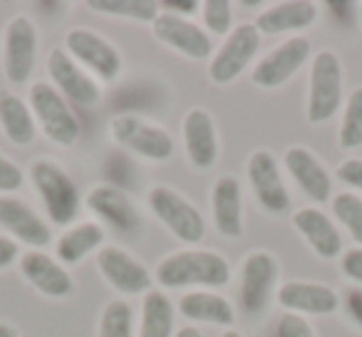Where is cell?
Returning <instances> with one entry per match:
<instances>
[{"label":"cell","instance_id":"cell-1","mask_svg":"<svg viewBox=\"0 0 362 337\" xmlns=\"http://www.w3.org/2000/svg\"><path fill=\"white\" fill-rule=\"evenodd\" d=\"M156 280L164 288H221L231 280V268L214 251H179L156 266Z\"/></svg>","mask_w":362,"mask_h":337},{"label":"cell","instance_id":"cell-2","mask_svg":"<svg viewBox=\"0 0 362 337\" xmlns=\"http://www.w3.org/2000/svg\"><path fill=\"white\" fill-rule=\"evenodd\" d=\"M30 179L45 213L55 226H70L80 211V194L62 166L50 159H37L30 166Z\"/></svg>","mask_w":362,"mask_h":337},{"label":"cell","instance_id":"cell-3","mask_svg":"<svg viewBox=\"0 0 362 337\" xmlns=\"http://www.w3.org/2000/svg\"><path fill=\"white\" fill-rule=\"evenodd\" d=\"M342 105V65L335 52L322 50L313 57L308 82V122L322 124L332 119Z\"/></svg>","mask_w":362,"mask_h":337},{"label":"cell","instance_id":"cell-4","mask_svg":"<svg viewBox=\"0 0 362 337\" xmlns=\"http://www.w3.org/2000/svg\"><path fill=\"white\" fill-rule=\"evenodd\" d=\"M30 110L35 119L40 122L42 131L55 144L70 146L80 139V122L75 112L67 107L65 97L47 82H35L30 87Z\"/></svg>","mask_w":362,"mask_h":337},{"label":"cell","instance_id":"cell-5","mask_svg":"<svg viewBox=\"0 0 362 337\" xmlns=\"http://www.w3.org/2000/svg\"><path fill=\"white\" fill-rule=\"evenodd\" d=\"M149 208L154 216L184 243H199L206 233L204 216L192 201L176 194L169 187H151L149 189Z\"/></svg>","mask_w":362,"mask_h":337},{"label":"cell","instance_id":"cell-6","mask_svg":"<svg viewBox=\"0 0 362 337\" xmlns=\"http://www.w3.org/2000/svg\"><path fill=\"white\" fill-rule=\"evenodd\" d=\"M110 134L119 146L149 161H166L174 154V139L161 126L149 124L136 114H117L110 122Z\"/></svg>","mask_w":362,"mask_h":337},{"label":"cell","instance_id":"cell-7","mask_svg":"<svg viewBox=\"0 0 362 337\" xmlns=\"http://www.w3.org/2000/svg\"><path fill=\"white\" fill-rule=\"evenodd\" d=\"M65 50L72 60L85 65L90 72H95L102 82H115L119 77L122 57L117 47L90 28H75V30L67 32Z\"/></svg>","mask_w":362,"mask_h":337},{"label":"cell","instance_id":"cell-8","mask_svg":"<svg viewBox=\"0 0 362 337\" xmlns=\"http://www.w3.org/2000/svg\"><path fill=\"white\" fill-rule=\"evenodd\" d=\"M258 47H261V32L256 30L253 23H243V25L233 28L228 32L226 42L221 45V50L211 57L209 65V77L216 85H228L233 82L256 57Z\"/></svg>","mask_w":362,"mask_h":337},{"label":"cell","instance_id":"cell-9","mask_svg":"<svg viewBox=\"0 0 362 337\" xmlns=\"http://www.w3.org/2000/svg\"><path fill=\"white\" fill-rule=\"evenodd\" d=\"M310 57V40L305 35H296L286 40L283 45L273 47L251 72L253 85L263 87V90H276V87L286 85Z\"/></svg>","mask_w":362,"mask_h":337},{"label":"cell","instance_id":"cell-10","mask_svg":"<svg viewBox=\"0 0 362 337\" xmlns=\"http://www.w3.org/2000/svg\"><path fill=\"white\" fill-rule=\"evenodd\" d=\"M37 32L30 18L18 16L11 20L3 45V72L11 85H23L35 67Z\"/></svg>","mask_w":362,"mask_h":337},{"label":"cell","instance_id":"cell-11","mask_svg":"<svg viewBox=\"0 0 362 337\" xmlns=\"http://www.w3.org/2000/svg\"><path fill=\"white\" fill-rule=\"evenodd\" d=\"M248 182H251L258 203L268 213H283L291 208V194L283 184L278 161L271 151L258 149L251 154V159H248Z\"/></svg>","mask_w":362,"mask_h":337},{"label":"cell","instance_id":"cell-12","mask_svg":"<svg viewBox=\"0 0 362 337\" xmlns=\"http://www.w3.org/2000/svg\"><path fill=\"white\" fill-rule=\"evenodd\" d=\"M47 72H50L52 82H55V90L62 97L72 100L80 107H95L100 102V85L67 55V50L55 47V50L47 55Z\"/></svg>","mask_w":362,"mask_h":337},{"label":"cell","instance_id":"cell-13","mask_svg":"<svg viewBox=\"0 0 362 337\" xmlns=\"http://www.w3.org/2000/svg\"><path fill=\"white\" fill-rule=\"evenodd\" d=\"M151 32L159 42L174 47L181 55L192 60H206L214 52V42L199 25H194L187 18H179L174 13H159L151 23Z\"/></svg>","mask_w":362,"mask_h":337},{"label":"cell","instance_id":"cell-14","mask_svg":"<svg viewBox=\"0 0 362 337\" xmlns=\"http://www.w3.org/2000/svg\"><path fill=\"white\" fill-rule=\"evenodd\" d=\"M278 280V261L268 251H253L243 261L241 271V305L246 312L266 310L273 285Z\"/></svg>","mask_w":362,"mask_h":337},{"label":"cell","instance_id":"cell-15","mask_svg":"<svg viewBox=\"0 0 362 337\" xmlns=\"http://www.w3.org/2000/svg\"><path fill=\"white\" fill-rule=\"evenodd\" d=\"M97 268L115 290L124 295H139L151 290V276L141 263L117 246H107L97 253Z\"/></svg>","mask_w":362,"mask_h":337},{"label":"cell","instance_id":"cell-16","mask_svg":"<svg viewBox=\"0 0 362 337\" xmlns=\"http://www.w3.org/2000/svg\"><path fill=\"white\" fill-rule=\"evenodd\" d=\"M286 172L293 177V182L300 187V191L308 199L317 203H325L332 194V179L322 161L305 146H291L283 156Z\"/></svg>","mask_w":362,"mask_h":337},{"label":"cell","instance_id":"cell-17","mask_svg":"<svg viewBox=\"0 0 362 337\" xmlns=\"http://www.w3.org/2000/svg\"><path fill=\"white\" fill-rule=\"evenodd\" d=\"M0 226L11 233L16 243L33 248H45L52 241L50 226L21 199L0 196Z\"/></svg>","mask_w":362,"mask_h":337},{"label":"cell","instance_id":"cell-18","mask_svg":"<svg viewBox=\"0 0 362 337\" xmlns=\"http://www.w3.org/2000/svg\"><path fill=\"white\" fill-rule=\"evenodd\" d=\"M85 206L107 226L122 233H134L141 226V216L132 199L117 187H95L85 199Z\"/></svg>","mask_w":362,"mask_h":337},{"label":"cell","instance_id":"cell-19","mask_svg":"<svg viewBox=\"0 0 362 337\" xmlns=\"http://www.w3.org/2000/svg\"><path fill=\"white\" fill-rule=\"evenodd\" d=\"M184 146H187L189 161L197 169H211L218 159V139H216V124L206 110H192L184 117Z\"/></svg>","mask_w":362,"mask_h":337},{"label":"cell","instance_id":"cell-20","mask_svg":"<svg viewBox=\"0 0 362 337\" xmlns=\"http://www.w3.org/2000/svg\"><path fill=\"white\" fill-rule=\"evenodd\" d=\"M278 300L296 315H303V312L305 315H330L340 305V297L330 285L300 280L283 283L281 290H278Z\"/></svg>","mask_w":362,"mask_h":337},{"label":"cell","instance_id":"cell-21","mask_svg":"<svg viewBox=\"0 0 362 337\" xmlns=\"http://www.w3.org/2000/svg\"><path fill=\"white\" fill-rule=\"evenodd\" d=\"M21 273L35 290L47 297H67L72 292V278L55 258L42 251H30L21 258Z\"/></svg>","mask_w":362,"mask_h":337},{"label":"cell","instance_id":"cell-22","mask_svg":"<svg viewBox=\"0 0 362 337\" xmlns=\"http://www.w3.org/2000/svg\"><path fill=\"white\" fill-rule=\"evenodd\" d=\"M293 226H296V231L310 243V248L320 258L330 261V258L340 256L342 236L335 228V223L322 211H317V208H313V206L300 208V211L293 213Z\"/></svg>","mask_w":362,"mask_h":337},{"label":"cell","instance_id":"cell-23","mask_svg":"<svg viewBox=\"0 0 362 337\" xmlns=\"http://www.w3.org/2000/svg\"><path fill=\"white\" fill-rule=\"evenodd\" d=\"M315 18L317 8L308 0H283V3H276L258 13L253 25L263 35H281V32L291 30H305L308 25L315 23Z\"/></svg>","mask_w":362,"mask_h":337},{"label":"cell","instance_id":"cell-24","mask_svg":"<svg viewBox=\"0 0 362 337\" xmlns=\"http://www.w3.org/2000/svg\"><path fill=\"white\" fill-rule=\"evenodd\" d=\"M211 208H214V223L218 233L226 238H238L243 233V199H241V184L233 177H221L214 184L211 191Z\"/></svg>","mask_w":362,"mask_h":337},{"label":"cell","instance_id":"cell-25","mask_svg":"<svg viewBox=\"0 0 362 337\" xmlns=\"http://www.w3.org/2000/svg\"><path fill=\"white\" fill-rule=\"evenodd\" d=\"M179 310L184 317L194 322H211V325H233L236 320V312L233 305L226 297L216 295V292H187V295L179 300Z\"/></svg>","mask_w":362,"mask_h":337},{"label":"cell","instance_id":"cell-26","mask_svg":"<svg viewBox=\"0 0 362 337\" xmlns=\"http://www.w3.org/2000/svg\"><path fill=\"white\" fill-rule=\"evenodd\" d=\"M0 126L18 146H25L35 139V119L30 107L13 92H0Z\"/></svg>","mask_w":362,"mask_h":337},{"label":"cell","instance_id":"cell-27","mask_svg":"<svg viewBox=\"0 0 362 337\" xmlns=\"http://www.w3.org/2000/svg\"><path fill=\"white\" fill-rule=\"evenodd\" d=\"M102 243H105V231H102L100 223L85 221L62 233L55 246V253L62 263L72 266V263H80L85 256H90L92 251H97Z\"/></svg>","mask_w":362,"mask_h":337},{"label":"cell","instance_id":"cell-28","mask_svg":"<svg viewBox=\"0 0 362 337\" xmlns=\"http://www.w3.org/2000/svg\"><path fill=\"white\" fill-rule=\"evenodd\" d=\"M174 332V305L161 290H149L141 302L139 337H171Z\"/></svg>","mask_w":362,"mask_h":337},{"label":"cell","instance_id":"cell-29","mask_svg":"<svg viewBox=\"0 0 362 337\" xmlns=\"http://www.w3.org/2000/svg\"><path fill=\"white\" fill-rule=\"evenodd\" d=\"M87 8L105 16L115 18H132V20L141 23H154L156 16L161 13L156 0H90Z\"/></svg>","mask_w":362,"mask_h":337},{"label":"cell","instance_id":"cell-30","mask_svg":"<svg viewBox=\"0 0 362 337\" xmlns=\"http://www.w3.org/2000/svg\"><path fill=\"white\" fill-rule=\"evenodd\" d=\"M340 146L342 149H360L362 146V87H357L345 102L340 122Z\"/></svg>","mask_w":362,"mask_h":337},{"label":"cell","instance_id":"cell-31","mask_svg":"<svg viewBox=\"0 0 362 337\" xmlns=\"http://www.w3.org/2000/svg\"><path fill=\"white\" fill-rule=\"evenodd\" d=\"M100 337H134L132 325V307L124 300H112L102 310L100 317Z\"/></svg>","mask_w":362,"mask_h":337},{"label":"cell","instance_id":"cell-32","mask_svg":"<svg viewBox=\"0 0 362 337\" xmlns=\"http://www.w3.org/2000/svg\"><path fill=\"white\" fill-rule=\"evenodd\" d=\"M332 213L350 231L352 241L362 248V199L355 194H337L332 199Z\"/></svg>","mask_w":362,"mask_h":337},{"label":"cell","instance_id":"cell-33","mask_svg":"<svg viewBox=\"0 0 362 337\" xmlns=\"http://www.w3.org/2000/svg\"><path fill=\"white\" fill-rule=\"evenodd\" d=\"M233 6L228 0H204L202 3V16L204 25L209 32L216 35H228L231 32V18H233Z\"/></svg>","mask_w":362,"mask_h":337},{"label":"cell","instance_id":"cell-34","mask_svg":"<svg viewBox=\"0 0 362 337\" xmlns=\"http://www.w3.org/2000/svg\"><path fill=\"white\" fill-rule=\"evenodd\" d=\"M276 337H315V332H313L310 322L303 315L286 312L276 325Z\"/></svg>","mask_w":362,"mask_h":337},{"label":"cell","instance_id":"cell-35","mask_svg":"<svg viewBox=\"0 0 362 337\" xmlns=\"http://www.w3.org/2000/svg\"><path fill=\"white\" fill-rule=\"evenodd\" d=\"M21 187H23V172L11 159H6V156L0 154V191H3V196L11 191H18Z\"/></svg>","mask_w":362,"mask_h":337},{"label":"cell","instance_id":"cell-36","mask_svg":"<svg viewBox=\"0 0 362 337\" xmlns=\"http://www.w3.org/2000/svg\"><path fill=\"white\" fill-rule=\"evenodd\" d=\"M337 179L362 194V159H345L337 166Z\"/></svg>","mask_w":362,"mask_h":337},{"label":"cell","instance_id":"cell-37","mask_svg":"<svg viewBox=\"0 0 362 337\" xmlns=\"http://www.w3.org/2000/svg\"><path fill=\"white\" fill-rule=\"evenodd\" d=\"M340 266H342V273H345L350 280L362 285V248H352V251L342 253Z\"/></svg>","mask_w":362,"mask_h":337},{"label":"cell","instance_id":"cell-38","mask_svg":"<svg viewBox=\"0 0 362 337\" xmlns=\"http://www.w3.org/2000/svg\"><path fill=\"white\" fill-rule=\"evenodd\" d=\"M342 302H345V312L350 315V320L355 322L357 327H362V290L360 288L347 290L345 297H342Z\"/></svg>","mask_w":362,"mask_h":337},{"label":"cell","instance_id":"cell-39","mask_svg":"<svg viewBox=\"0 0 362 337\" xmlns=\"http://www.w3.org/2000/svg\"><path fill=\"white\" fill-rule=\"evenodd\" d=\"M159 8L161 11H174V16L184 18L202 11V3H197V0H164V3H159Z\"/></svg>","mask_w":362,"mask_h":337},{"label":"cell","instance_id":"cell-40","mask_svg":"<svg viewBox=\"0 0 362 337\" xmlns=\"http://www.w3.org/2000/svg\"><path fill=\"white\" fill-rule=\"evenodd\" d=\"M18 253H21V248H18V243L13 241V238L0 236V271L11 266V263L18 258Z\"/></svg>","mask_w":362,"mask_h":337},{"label":"cell","instance_id":"cell-41","mask_svg":"<svg viewBox=\"0 0 362 337\" xmlns=\"http://www.w3.org/2000/svg\"><path fill=\"white\" fill-rule=\"evenodd\" d=\"M0 337H21V335H18V330L13 325H8V322H0Z\"/></svg>","mask_w":362,"mask_h":337},{"label":"cell","instance_id":"cell-42","mask_svg":"<svg viewBox=\"0 0 362 337\" xmlns=\"http://www.w3.org/2000/svg\"><path fill=\"white\" fill-rule=\"evenodd\" d=\"M174 337H202V332H199L197 327H192V325H189V327H181V330L176 332Z\"/></svg>","mask_w":362,"mask_h":337},{"label":"cell","instance_id":"cell-43","mask_svg":"<svg viewBox=\"0 0 362 337\" xmlns=\"http://www.w3.org/2000/svg\"><path fill=\"white\" fill-rule=\"evenodd\" d=\"M221 337H241V332H236V330H226Z\"/></svg>","mask_w":362,"mask_h":337},{"label":"cell","instance_id":"cell-44","mask_svg":"<svg viewBox=\"0 0 362 337\" xmlns=\"http://www.w3.org/2000/svg\"><path fill=\"white\" fill-rule=\"evenodd\" d=\"M360 16H362V6H360Z\"/></svg>","mask_w":362,"mask_h":337}]
</instances>
